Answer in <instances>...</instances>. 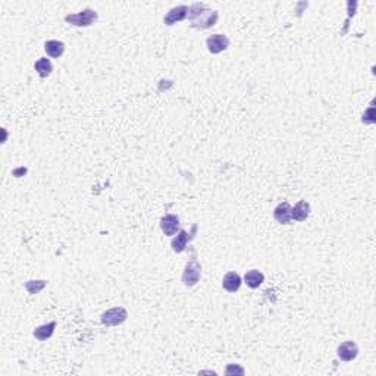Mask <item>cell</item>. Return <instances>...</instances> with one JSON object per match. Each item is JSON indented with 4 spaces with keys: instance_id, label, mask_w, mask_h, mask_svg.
<instances>
[{
    "instance_id": "obj_1",
    "label": "cell",
    "mask_w": 376,
    "mask_h": 376,
    "mask_svg": "<svg viewBox=\"0 0 376 376\" xmlns=\"http://www.w3.org/2000/svg\"><path fill=\"white\" fill-rule=\"evenodd\" d=\"M188 18L194 28H210L217 21V12L206 9V5L203 3H196L188 8Z\"/></svg>"
},
{
    "instance_id": "obj_2",
    "label": "cell",
    "mask_w": 376,
    "mask_h": 376,
    "mask_svg": "<svg viewBox=\"0 0 376 376\" xmlns=\"http://www.w3.org/2000/svg\"><path fill=\"white\" fill-rule=\"evenodd\" d=\"M65 19H66V22H69L72 25H77V27H89L93 22L97 21V14L93 9H86V11H81L78 14L68 15Z\"/></svg>"
},
{
    "instance_id": "obj_3",
    "label": "cell",
    "mask_w": 376,
    "mask_h": 376,
    "mask_svg": "<svg viewBox=\"0 0 376 376\" xmlns=\"http://www.w3.org/2000/svg\"><path fill=\"white\" fill-rule=\"evenodd\" d=\"M128 318V313L124 307H113L102 315V323L106 326H116L124 323Z\"/></svg>"
},
{
    "instance_id": "obj_4",
    "label": "cell",
    "mask_w": 376,
    "mask_h": 376,
    "mask_svg": "<svg viewBox=\"0 0 376 376\" xmlns=\"http://www.w3.org/2000/svg\"><path fill=\"white\" fill-rule=\"evenodd\" d=\"M200 275H201V268H200V265H198L196 260L187 263L185 270H184V275H182L184 285H187V287L196 285L198 282V279H200Z\"/></svg>"
},
{
    "instance_id": "obj_5",
    "label": "cell",
    "mask_w": 376,
    "mask_h": 376,
    "mask_svg": "<svg viewBox=\"0 0 376 376\" xmlns=\"http://www.w3.org/2000/svg\"><path fill=\"white\" fill-rule=\"evenodd\" d=\"M206 44H207V49L210 53H220V52L228 49L230 38L223 34H213L206 40Z\"/></svg>"
},
{
    "instance_id": "obj_6",
    "label": "cell",
    "mask_w": 376,
    "mask_h": 376,
    "mask_svg": "<svg viewBox=\"0 0 376 376\" xmlns=\"http://www.w3.org/2000/svg\"><path fill=\"white\" fill-rule=\"evenodd\" d=\"M358 347L354 341H345L338 347V357L344 361H350L357 357Z\"/></svg>"
},
{
    "instance_id": "obj_7",
    "label": "cell",
    "mask_w": 376,
    "mask_h": 376,
    "mask_svg": "<svg viewBox=\"0 0 376 376\" xmlns=\"http://www.w3.org/2000/svg\"><path fill=\"white\" fill-rule=\"evenodd\" d=\"M161 228L162 231L165 233V235H175L179 230V219L178 216L175 215H166L162 217L161 220Z\"/></svg>"
},
{
    "instance_id": "obj_8",
    "label": "cell",
    "mask_w": 376,
    "mask_h": 376,
    "mask_svg": "<svg viewBox=\"0 0 376 376\" xmlns=\"http://www.w3.org/2000/svg\"><path fill=\"white\" fill-rule=\"evenodd\" d=\"M273 217L278 223H282V225H287L288 222L291 220V206L288 201H284V203H279L275 210H273Z\"/></svg>"
},
{
    "instance_id": "obj_9",
    "label": "cell",
    "mask_w": 376,
    "mask_h": 376,
    "mask_svg": "<svg viewBox=\"0 0 376 376\" xmlns=\"http://www.w3.org/2000/svg\"><path fill=\"white\" fill-rule=\"evenodd\" d=\"M188 15V8L187 6H177V8H174V9H171L169 12H168V15L165 17V24L166 25H174V24H177L179 21H182V19H185V17Z\"/></svg>"
},
{
    "instance_id": "obj_10",
    "label": "cell",
    "mask_w": 376,
    "mask_h": 376,
    "mask_svg": "<svg viewBox=\"0 0 376 376\" xmlns=\"http://www.w3.org/2000/svg\"><path fill=\"white\" fill-rule=\"evenodd\" d=\"M222 287L228 292H237L241 287V276L235 272H228L222 279Z\"/></svg>"
},
{
    "instance_id": "obj_11",
    "label": "cell",
    "mask_w": 376,
    "mask_h": 376,
    "mask_svg": "<svg viewBox=\"0 0 376 376\" xmlns=\"http://www.w3.org/2000/svg\"><path fill=\"white\" fill-rule=\"evenodd\" d=\"M310 215V204L307 201H298L294 209H291V219L297 220V222H303Z\"/></svg>"
},
{
    "instance_id": "obj_12",
    "label": "cell",
    "mask_w": 376,
    "mask_h": 376,
    "mask_svg": "<svg viewBox=\"0 0 376 376\" xmlns=\"http://www.w3.org/2000/svg\"><path fill=\"white\" fill-rule=\"evenodd\" d=\"M244 281H246V284L249 285L250 288H259L262 284H263V281H265V275L260 272V270H256V269H253V270H249L246 275H244Z\"/></svg>"
},
{
    "instance_id": "obj_13",
    "label": "cell",
    "mask_w": 376,
    "mask_h": 376,
    "mask_svg": "<svg viewBox=\"0 0 376 376\" xmlns=\"http://www.w3.org/2000/svg\"><path fill=\"white\" fill-rule=\"evenodd\" d=\"M44 50L46 53L49 54L50 57H60L63 52H65V44L62 41H57V40H50V41H46L44 44Z\"/></svg>"
},
{
    "instance_id": "obj_14",
    "label": "cell",
    "mask_w": 376,
    "mask_h": 376,
    "mask_svg": "<svg viewBox=\"0 0 376 376\" xmlns=\"http://www.w3.org/2000/svg\"><path fill=\"white\" fill-rule=\"evenodd\" d=\"M54 328H56V322H50L47 325H43V326H38L34 331V337H36L38 341H46L47 338H50L53 335Z\"/></svg>"
},
{
    "instance_id": "obj_15",
    "label": "cell",
    "mask_w": 376,
    "mask_h": 376,
    "mask_svg": "<svg viewBox=\"0 0 376 376\" xmlns=\"http://www.w3.org/2000/svg\"><path fill=\"white\" fill-rule=\"evenodd\" d=\"M52 63H50V60L49 59H46V57H41V59H38L36 62V71L38 72V75L41 77V78H46V77H49L50 73H52Z\"/></svg>"
},
{
    "instance_id": "obj_16",
    "label": "cell",
    "mask_w": 376,
    "mask_h": 376,
    "mask_svg": "<svg viewBox=\"0 0 376 376\" xmlns=\"http://www.w3.org/2000/svg\"><path fill=\"white\" fill-rule=\"evenodd\" d=\"M187 243H188V234L185 231H179L178 235L172 240V250L177 253L184 251L187 247Z\"/></svg>"
},
{
    "instance_id": "obj_17",
    "label": "cell",
    "mask_w": 376,
    "mask_h": 376,
    "mask_svg": "<svg viewBox=\"0 0 376 376\" xmlns=\"http://www.w3.org/2000/svg\"><path fill=\"white\" fill-rule=\"evenodd\" d=\"M46 287V281H28L25 284V288L31 292V294H37L38 291H41Z\"/></svg>"
},
{
    "instance_id": "obj_18",
    "label": "cell",
    "mask_w": 376,
    "mask_h": 376,
    "mask_svg": "<svg viewBox=\"0 0 376 376\" xmlns=\"http://www.w3.org/2000/svg\"><path fill=\"white\" fill-rule=\"evenodd\" d=\"M233 372H235V373H237V372H238V373H240V375H243V373H244V370H243V369H241V367H240V369H237V367H235V369H233V366H230V367H228V369H227V373H228V375H231V373H233Z\"/></svg>"
}]
</instances>
